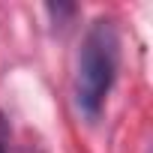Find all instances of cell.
I'll use <instances>...</instances> for the list:
<instances>
[{
    "label": "cell",
    "instance_id": "1",
    "mask_svg": "<svg viewBox=\"0 0 153 153\" xmlns=\"http://www.w3.org/2000/svg\"><path fill=\"white\" fill-rule=\"evenodd\" d=\"M117 60H120V39L114 21L99 18L81 42L78 72H75V102L81 114H87L90 120H96L105 105V96L117 78Z\"/></svg>",
    "mask_w": 153,
    "mask_h": 153
},
{
    "label": "cell",
    "instance_id": "2",
    "mask_svg": "<svg viewBox=\"0 0 153 153\" xmlns=\"http://www.w3.org/2000/svg\"><path fill=\"white\" fill-rule=\"evenodd\" d=\"M0 153H30V150H15V147H9V144L3 141V144H0Z\"/></svg>",
    "mask_w": 153,
    "mask_h": 153
}]
</instances>
